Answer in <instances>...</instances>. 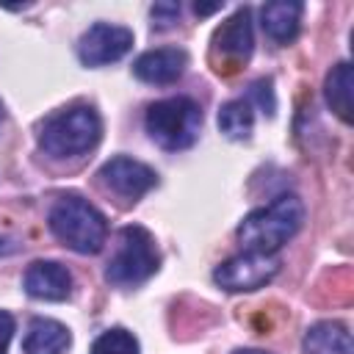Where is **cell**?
I'll return each mask as SVG.
<instances>
[{
	"label": "cell",
	"instance_id": "603a6c76",
	"mask_svg": "<svg viewBox=\"0 0 354 354\" xmlns=\"http://www.w3.org/2000/svg\"><path fill=\"white\" fill-rule=\"evenodd\" d=\"M235 354H268V351H260V348H241V351H235Z\"/></svg>",
	"mask_w": 354,
	"mask_h": 354
},
{
	"label": "cell",
	"instance_id": "44dd1931",
	"mask_svg": "<svg viewBox=\"0 0 354 354\" xmlns=\"http://www.w3.org/2000/svg\"><path fill=\"white\" fill-rule=\"evenodd\" d=\"M14 249H17V241H14V238L0 235V254H11Z\"/></svg>",
	"mask_w": 354,
	"mask_h": 354
},
{
	"label": "cell",
	"instance_id": "8fae6325",
	"mask_svg": "<svg viewBox=\"0 0 354 354\" xmlns=\"http://www.w3.org/2000/svg\"><path fill=\"white\" fill-rule=\"evenodd\" d=\"M25 290L33 299H47V301H64L72 293V274L55 263V260H36L22 279Z\"/></svg>",
	"mask_w": 354,
	"mask_h": 354
},
{
	"label": "cell",
	"instance_id": "30bf717a",
	"mask_svg": "<svg viewBox=\"0 0 354 354\" xmlns=\"http://www.w3.org/2000/svg\"><path fill=\"white\" fill-rule=\"evenodd\" d=\"M188 66V55L177 47H160V50H147L136 58L133 64V75L144 83H155V86H166L174 83Z\"/></svg>",
	"mask_w": 354,
	"mask_h": 354
},
{
	"label": "cell",
	"instance_id": "e0dca14e",
	"mask_svg": "<svg viewBox=\"0 0 354 354\" xmlns=\"http://www.w3.org/2000/svg\"><path fill=\"white\" fill-rule=\"evenodd\" d=\"M91 354H138V340L127 329L113 326L94 340Z\"/></svg>",
	"mask_w": 354,
	"mask_h": 354
},
{
	"label": "cell",
	"instance_id": "ffe728a7",
	"mask_svg": "<svg viewBox=\"0 0 354 354\" xmlns=\"http://www.w3.org/2000/svg\"><path fill=\"white\" fill-rule=\"evenodd\" d=\"M11 335H14V318L8 313L0 310V354L8 351V343H11Z\"/></svg>",
	"mask_w": 354,
	"mask_h": 354
},
{
	"label": "cell",
	"instance_id": "ac0fdd59",
	"mask_svg": "<svg viewBox=\"0 0 354 354\" xmlns=\"http://www.w3.org/2000/svg\"><path fill=\"white\" fill-rule=\"evenodd\" d=\"M249 97L257 102V108L263 111V113H274V108H277V102H274V91H271V80H257V83H252V88H249Z\"/></svg>",
	"mask_w": 354,
	"mask_h": 354
},
{
	"label": "cell",
	"instance_id": "52a82bcc",
	"mask_svg": "<svg viewBox=\"0 0 354 354\" xmlns=\"http://www.w3.org/2000/svg\"><path fill=\"white\" fill-rule=\"evenodd\" d=\"M130 47H133V30L111 22H97L80 36L77 55L86 66H102L127 55Z\"/></svg>",
	"mask_w": 354,
	"mask_h": 354
},
{
	"label": "cell",
	"instance_id": "3957f363",
	"mask_svg": "<svg viewBox=\"0 0 354 354\" xmlns=\"http://www.w3.org/2000/svg\"><path fill=\"white\" fill-rule=\"evenodd\" d=\"M102 122L88 105H75L53 113L39 130V147L50 158H75L97 147Z\"/></svg>",
	"mask_w": 354,
	"mask_h": 354
},
{
	"label": "cell",
	"instance_id": "2e32d148",
	"mask_svg": "<svg viewBox=\"0 0 354 354\" xmlns=\"http://www.w3.org/2000/svg\"><path fill=\"white\" fill-rule=\"evenodd\" d=\"M252 127H254V113H252V105L249 102L230 100V102L221 105V111H218V130L227 138L243 141V138L252 136Z\"/></svg>",
	"mask_w": 354,
	"mask_h": 354
},
{
	"label": "cell",
	"instance_id": "7402d4cb",
	"mask_svg": "<svg viewBox=\"0 0 354 354\" xmlns=\"http://www.w3.org/2000/svg\"><path fill=\"white\" fill-rule=\"evenodd\" d=\"M221 8V3H210V6H202V3H196L194 6V11L199 14V17H205V14H213V11H218Z\"/></svg>",
	"mask_w": 354,
	"mask_h": 354
},
{
	"label": "cell",
	"instance_id": "8992f818",
	"mask_svg": "<svg viewBox=\"0 0 354 354\" xmlns=\"http://www.w3.org/2000/svg\"><path fill=\"white\" fill-rule=\"evenodd\" d=\"M279 271V260L274 254H260V252H243L238 257L224 260L216 271L213 279L218 288L241 293V290H257L266 282H271Z\"/></svg>",
	"mask_w": 354,
	"mask_h": 354
},
{
	"label": "cell",
	"instance_id": "5b68a950",
	"mask_svg": "<svg viewBox=\"0 0 354 354\" xmlns=\"http://www.w3.org/2000/svg\"><path fill=\"white\" fill-rule=\"evenodd\" d=\"M158 263H160V254L152 235L144 227L130 224V227H122L119 232V246H116V254L108 260L105 279L119 288H133L149 279L158 271Z\"/></svg>",
	"mask_w": 354,
	"mask_h": 354
},
{
	"label": "cell",
	"instance_id": "6da1fadb",
	"mask_svg": "<svg viewBox=\"0 0 354 354\" xmlns=\"http://www.w3.org/2000/svg\"><path fill=\"white\" fill-rule=\"evenodd\" d=\"M304 221V205L293 194L277 196L271 205L252 210L241 227H238V241L246 246V252H260V254H274L282 249L301 227Z\"/></svg>",
	"mask_w": 354,
	"mask_h": 354
},
{
	"label": "cell",
	"instance_id": "cb8c5ba5",
	"mask_svg": "<svg viewBox=\"0 0 354 354\" xmlns=\"http://www.w3.org/2000/svg\"><path fill=\"white\" fill-rule=\"evenodd\" d=\"M3 116H6V111H3V102H0V124H3Z\"/></svg>",
	"mask_w": 354,
	"mask_h": 354
},
{
	"label": "cell",
	"instance_id": "4fadbf2b",
	"mask_svg": "<svg viewBox=\"0 0 354 354\" xmlns=\"http://www.w3.org/2000/svg\"><path fill=\"white\" fill-rule=\"evenodd\" d=\"M304 354H354L351 335L337 321H321L307 329L304 335Z\"/></svg>",
	"mask_w": 354,
	"mask_h": 354
},
{
	"label": "cell",
	"instance_id": "277c9868",
	"mask_svg": "<svg viewBox=\"0 0 354 354\" xmlns=\"http://www.w3.org/2000/svg\"><path fill=\"white\" fill-rule=\"evenodd\" d=\"M147 133L149 138L169 149H185L199 138V127H202V111L194 100L188 97H169L160 102H152L147 111Z\"/></svg>",
	"mask_w": 354,
	"mask_h": 354
},
{
	"label": "cell",
	"instance_id": "7c38bea8",
	"mask_svg": "<svg viewBox=\"0 0 354 354\" xmlns=\"http://www.w3.org/2000/svg\"><path fill=\"white\" fill-rule=\"evenodd\" d=\"M72 343V335L64 324L53 318H33L25 332L22 351L25 354H64Z\"/></svg>",
	"mask_w": 354,
	"mask_h": 354
},
{
	"label": "cell",
	"instance_id": "9c48e42d",
	"mask_svg": "<svg viewBox=\"0 0 354 354\" xmlns=\"http://www.w3.org/2000/svg\"><path fill=\"white\" fill-rule=\"evenodd\" d=\"M252 47H254L252 14H249V8H238L221 28H216V33H213V55H216L218 64L224 58V61L238 66L252 55Z\"/></svg>",
	"mask_w": 354,
	"mask_h": 354
},
{
	"label": "cell",
	"instance_id": "9a60e30c",
	"mask_svg": "<svg viewBox=\"0 0 354 354\" xmlns=\"http://www.w3.org/2000/svg\"><path fill=\"white\" fill-rule=\"evenodd\" d=\"M351 86H354V80H351V64H337V66H332V72L326 75V88H324V94H326V102H329V108L343 119V122H351Z\"/></svg>",
	"mask_w": 354,
	"mask_h": 354
},
{
	"label": "cell",
	"instance_id": "5bb4252c",
	"mask_svg": "<svg viewBox=\"0 0 354 354\" xmlns=\"http://www.w3.org/2000/svg\"><path fill=\"white\" fill-rule=\"evenodd\" d=\"M260 17H263V30H266L274 41L285 44V41H290V39L299 33L301 3H288V0L266 3L263 11H260Z\"/></svg>",
	"mask_w": 354,
	"mask_h": 354
},
{
	"label": "cell",
	"instance_id": "d6986e66",
	"mask_svg": "<svg viewBox=\"0 0 354 354\" xmlns=\"http://www.w3.org/2000/svg\"><path fill=\"white\" fill-rule=\"evenodd\" d=\"M149 14H152V25L169 28V25H174L177 17H180V3H155Z\"/></svg>",
	"mask_w": 354,
	"mask_h": 354
},
{
	"label": "cell",
	"instance_id": "7a4b0ae2",
	"mask_svg": "<svg viewBox=\"0 0 354 354\" xmlns=\"http://www.w3.org/2000/svg\"><path fill=\"white\" fill-rule=\"evenodd\" d=\"M50 230L64 246H69L80 254L100 252L105 243V235H108L105 216L77 194H66L53 205Z\"/></svg>",
	"mask_w": 354,
	"mask_h": 354
},
{
	"label": "cell",
	"instance_id": "ba28073f",
	"mask_svg": "<svg viewBox=\"0 0 354 354\" xmlns=\"http://www.w3.org/2000/svg\"><path fill=\"white\" fill-rule=\"evenodd\" d=\"M100 177H102L105 188H111L113 194H119V196H124V199H138V196L147 194V191L155 185V180H158V174H155L147 163L133 160V158H124V155L111 158V160L100 169Z\"/></svg>",
	"mask_w": 354,
	"mask_h": 354
}]
</instances>
